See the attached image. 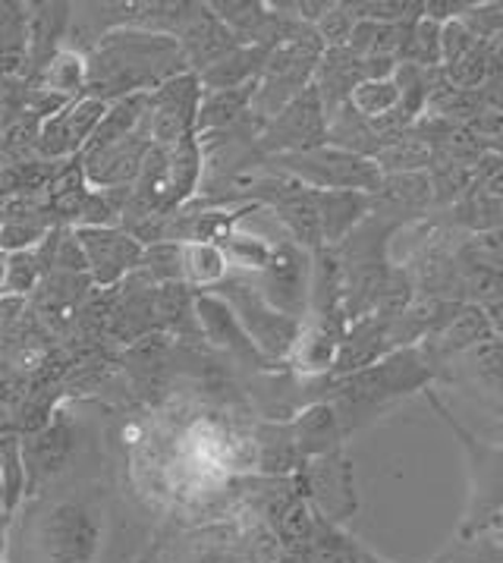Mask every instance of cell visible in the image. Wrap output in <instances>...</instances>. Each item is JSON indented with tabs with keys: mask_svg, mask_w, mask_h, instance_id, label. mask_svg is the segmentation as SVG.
Here are the masks:
<instances>
[{
	"mask_svg": "<svg viewBox=\"0 0 503 563\" xmlns=\"http://www.w3.org/2000/svg\"><path fill=\"white\" fill-rule=\"evenodd\" d=\"M412 23H375V20H359L349 38V51L356 57H396L403 42L410 35Z\"/></svg>",
	"mask_w": 503,
	"mask_h": 563,
	"instance_id": "obj_27",
	"label": "cell"
},
{
	"mask_svg": "<svg viewBox=\"0 0 503 563\" xmlns=\"http://www.w3.org/2000/svg\"><path fill=\"white\" fill-rule=\"evenodd\" d=\"M258 290L277 312L302 321L309 316L312 299V252L297 246L293 240L277 243L268 268L258 274Z\"/></svg>",
	"mask_w": 503,
	"mask_h": 563,
	"instance_id": "obj_9",
	"label": "cell"
},
{
	"mask_svg": "<svg viewBox=\"0 0 503 563\" xmlns=\"http://www.w3.org/2000/svg\"><path fill=\"white\" fill-rule=\"evenodd\" d=\"M479 91L484 101V113H503V79H491Z\"/></svg>",
	"mask_w": 503,
	"mask_h": 563,
	"instance_id": "obj_44",
	"label": "cell"
},
{
	"mask_svg": "<svg viewBox=\"0 0 503 563\" xmlns=\"http://www.w3.org/2000/svg\"><path fill=\"white\" fill-rule=\"evenodd\" d=\"M202 563H230L227 558H221V554H211V558H205Z\"/></svg>",
	"mask_w": 503,
	"mask_h": 563,
	"instance_id": "obj_49",
	"label": "cell"
},
{
	"mask_svg": "<svg viewBox=\"0 0 503 563\" xmlns=\"http://www.w3.org/2000/svg\"><path fill=\"white\" fill-rule=\"evenodd\" d=\"M25 456L20 441L10 434V438H0V500L7 510H16V504L25 495Z\"/></svg>",
	"mask_w": 503,
	"mask_h": 563,
	"instance_id": "obj_33",
	"label": "cell"
},
{
	"mask_svg": "<svg viewBox=\"0 0 503 563\" xmlns=\"http://www.w3.org/2000/svg\"><path fill=\"white\" fill-rule=\"evenodd\" d=\"M89 60V82L92 98L116 101L126 95L152 91L167 79L189 73L183 47L174 35H160L152 29H114L92 47Z\"/></svg>",
	"mask_w": 503,
	"mask_h": 563,
	"instance_id": "obj_1",
	"label": "cell"
},
{
	"mask_svg": "<svg viewBox=\"0 0 503 563\" xmlns=\"http://www.w3.org/2000/svg\"><path fill=\"white\" fill-rule=\"evenodd\" d=\"M42 82L57 98H72V95L86 91V82H89V60H86V54H79L72 47H60V54L42 73Z\"/></svg>",
	"mask_w": 503,
	"mask_h": 563,
	"instance_id": "obj_30",
	"label": "cell"
},
{
	"mask_svg": "<svg viewBox=\"0 0 503 563\" xmlns=\"http://www.w3.org/2000/svg\"><path fill=\"white\" fill-rule=\"evenodd\" d=\"M205 98V86L199 73H180L148 95V133L155 145H177L186 135L199 130V108Z\"/></svg>",
	"mask_w": 503,
	"mask_h": 563,
	"instance_id": "obj_8",
	"label": "cell"
},
{
	"mask_svg": "<svg viewBox=\"0 0 503 563\" xmlns=\"http://www.w3.org/2000/svg\"><path fill=\"white\" fill-rule=\"evenodd\" d=\"M167 174H170V211H174L195 196L205 174V148L199 133L186 135L167 148Z\"/></svg>",
	"mask_w": 503,
	"mask_h": 563,
	"instance_id": "obj_24",
	"label": "cell"
},
{
	"mask_svg": "<svg viewBox=\"0 0 503 563\" xmlns=\"http://www.w3.org/2000/svg\"><path fill=\"white\" fill-rule=\"evenodd\" d=\"M444 69V79L459 91H479L491 79V45H476L469 54H462L457 64Z\"/></svg>",
	"mask_w": 503,
	"mask_h": 563,
	"instance_id": "obj_36",
	"label": "cell"
},
{
	"mask_svg": "<svg viewBox=\"0 0 503 563\" xmlns=\"http://www.w3.org/2000/svg\"><path fill=\"white\" fill-rule=\"evenodd\" d=\"M444 365H454V375H447L450 382L476 384L481 387V397L488 400V406L503 412V338L484 340L476 350Z\"/></svg>",
	"mask_w": 503,
	"mask_h": 563,
	"instance_id": "obj_18",
	"label": "cell"
},
{
	"mask_svg": "<svg viewBox=\"0 0 503 563\" xmlns=\"http://www.w3.org/2000/svg\"><path fill=\"white\" fill-rule=\"evenodd\" d=\"M359 563H384V561H378L375 554H366V551H359Z\"/></svg>",
	"mask_w": 503,
	"mask_h": 563,
	"instance_id": "obj_48",
	"label": "cell"
},
{
	"mask_svg": "<svg viewBox=\"0 0 503 563\" xmlns=\"http://www.w3.org/2000/svg\"><path fill=\"white\" fill-rule=\"evenodd\" d=\"M104 113H108V101L92 98V95L69 101L60 111H54L42 120L35 148L51 161L82 155V148L89 145V139L98 130V123L104 120Z\"/></svg>",
	"mask_w": 503,
	"mask_h": 563,
	"instance_id": "obj_11",
	"label": "cell"
},
{
	"mask_svg": "<svg viewBox=\"0 0 503 563\" xmlns=\"http://www.w3.org/2000/svg\"><path fill=\"white\" fill-rule=\"evenodd\" d=\"M498 522H501V526H503V514H501V519H498ZM498 522H494V526H498Z\"/></svg>",
	"mask_w": 503,
	"mask_h": 563,
	"instance_id": "obj_50",
	"label": "cell"
},
{
	"mask_svg": "<svg viewBox=\"0 0 503 563\" xmlns=\"http://www.w3.org/2000/svg\"><path fill=\"white\" fill-rule=\"evenodd\" d=\"M271 161L280 174L305 183L309 189H353V192L375 196L384 183L378 161L353 155L337 145H321V148L299 152V155H277Z\"/></svg>",
	"mask_w": 503,
	"mask_h": 563,
	"instance_id": "obj_5",
	"label": "cell"
},
{
	"mask_svg": "<svg viewBox=\"0 0 503 563\" xmlns=\"http://www.w3.org/2000/svg\"><path fill=\"white\" fill-rule=\"evenodd\" d=\"M69 453H72V429L67 419H54L51 426H45L32 438L29 451H23L29 482L38 485V482L60 473L67 466Z\"/></svg>",
	"mask_w": 503,
	"mask_h": 563,
	"instance_id": "obj_22",
	"label": "cell"
},
{
	"mask_svg": "<svg viewBox=\"0 0 503 563\" xmlns=\"http://www.w3.org/2000/svg\"><path fill=\"white\" fill-rule=\"evenodd\" d=\"M268 54H271V47L268 45L236 47L233 54L224 57V60H217L214 67H208L205 73H199V79H202L205 91H224L249 86V82H258V79H261L265 64H268Z\"/></svg>",
	"mask_w": 503,
	"mask_h": 563,
	"instance_id": "obj_25",
	"label": "cell"
},
{
	"mask_svg": "<svg viewBox=\"0 0 503 563\" xmlns=\"http://www.w3.org/2000/svg\"><path fill=\"white\" fill-rule=\"evenodd\" d=\"M356 23H359V20H356V13H353L349 3H334L331 13H324V20H321L315 29H318L324 47L331 51V47H349V38H353Z\"/></svg>",
	"mask_w": 503,
	"mask_h": 563,
	"instance_id": "obj_40",
	"label": "cell"
},
{
	"mask_svg": "<svg viewBox=\"0 0 503 563\" xmlns=\"http://www.w3.org/2000/svg\"><path fill=\"white\" fill-rule=\"evenodd\" d=\"M152 145H155L152 133H136L111 145V148L86 155L82 158L86 183L94 189H133Z\"/></svg>",
	"mask_w": 503,
	"mask_h": 563,
	"instance_id": "obj_13",
	"label": "cell"
},
{
	"mask_svg": "<svg viewBox=\"0 0 503 563\" xmlns=\"http://www.w3.org/2000/svg\"><path fill=\"white\" fill-rule=\"evenodd\" d=\"M315 199H318L324 246H340L375 211V199L368 192H353V189H315Z\"/></svg>",
	"mask_w": 503,
	"mask_h": 563,
	"instance_id": "obj_20",
	"label": "cell"
},
{
	"mask_svg": "<svg viewBox=\"0 0 503 563\" xmlns=\"http://www.w3.org/2000/svg\"><path fill=\"white\" fill-rule=\"evenodd\" d=\"M469 7H472V3H466V0H459V3H454V0H428V3H425V16L435 20L437 25L454 23V20H462V16H466Z\"/></svg>",
	"mask_w": 503,
	"mask_h": 563,
	"instance_id": "obj_43",
	"label": "cell"
},
{
	"mask_svg": "<svg viewBox=\"0 0 503 563\" xmlns=\"http://www.w3.org/2000/svg\"><path fill=\"white\" fill-rule=\"evenodd\" d=\"M400 64L425 69L440 67V25L435 20L422 16L418 23H412L403 51H400Z\"/></svg>",
	"mask_w": 503,
	"mask_h": 563,
	"instance_id": "obj_34",
	"label": "cell"
},
{
	"mask_svg": "<svg viewBox=\"0 0 503 563\" xmlns=\"http://www.w3.org/2000/svg\"><path fill=\"white\" fill-rule=\"evenodd\" d=\"M321 145H327V111L315 82L293 98L275 120H268L258 133V148L268 152L271 158L312 152Z\"/></svg>",
	"mask_w": 503,
	"mask_h": 563,
	"instance_id": "obj_7",
	"label": "cell"
},
{
	"mask_svg": "<svg viewBox=\"0 0 503 563\" xmlns=\"http://www.w3.org/2000/svg\"><path fill=\"white\" fill-rule=\"evenodd\" d=\"M435 196V183L428 174H390L381 183V189L371 196L375 202H388V205H403V208H425Z\"/></svg>",
	"mask_w": 503,
	"mask_h": 563,
	"instance_id": "obj_31",
	"label": "cell"
},
{
	"mask_svg": "<svg viewBox=\"0 0 503 563\" xmlns=\"http://www.w3.org/2000/svg\"><path fill=\"white\" fill-rule=\"evenodd\" d=\"M38 539L47 563H94L104 539L101 510L92 500L64 497L42 517Z\"/></svg>",
	"mask_w": 503,
	"mask_h": 563,
	"instance_id": "obj_6",
	"label": "cell"
},
{
	"mask_svg": "<svg viewBox=\"0 0 503 563\" xmlns=\"http://www.w3.org/2000/svg\"><path fill=\"white\" fill-rule=\"evenodd\" d=\"M349 108L359 113L362 120H381L400 108V91L393 79H366L359 82L349 95Z\"/></svg>",
	"mask_w": 503,
	"mask_h": 563,
	"instance_id": "obj_32",
	"label": "cell"
},
{
	"mask_svg": "<svg viewBox=\"0 0 503 563\" xmlns=\"http://www.w3.org/2000/svg\"><path fill=\"white\" fill-rule=\"evenodd\" d=\"M479 45L472 38V32L462 25V20H454V23L440 25V67H450L457 64L462 54H469L472 47Z\"/></svg>",
	"mask_w": 503,
	"mask_h": 563,
	"instance_id": "obj_41",
	"label": "cell"
},
{
	"mask_svg": "<svg viewBox=\"0 0 503 563\" xmlns=\"http://www.w3.org/2000/svg\"><path fill=\"white\" fill-rule=\"evenodd\" d=\"M435 382V365L425 360L422 346L393 350L381 362L368 365L362 372L340 375L331 384V404L340 412L346 434L362 429L375 416H381L396 400L428 390Z\"/></svg>",
	"mask_w": 503,
	"mask_h": 563,
	"instance_id": "obj_2",
	"label": "cell"
},
{
	"mask_svg": "<svg viewBox=\"0 0 503 563\" xmlns=\"http://www.w3.org/2000/svg\"><path fill=\"white\" fill-rule=\"evenodd\" d=\"M425 397H428V404L435 406L437 416L457 434L459 448L466 451V463H469V473H472V500H469L462 536H476L481 529L494 526L503 514V448L476 438L447 406L437 400L432 390H425Z\"/></svg>",
	"mask_w": 503,
	"mask_h": 563,
	"instance_id": "obj_4",
	"label": "cell"
},
{
	"mask_svg": "<svg viewBox=\"0 0 503 563\" xmlns=\"http://www.w3.org/2000/svg\"><path fill=\"white\" fill-rule=\"evenodd\" d=\"M195 321L202 328L211 346H217L221 353H227L233 360L246 362V365H265V356L258 353V346L252 343L246 328L239 324L236 312L217 294H195Z\"/></svg>",
	"mask_w": 503,
	"mask_h": 563,
	"instance_id": "obj_14",
	"label": "cell"
},
{
	"mask_svg": "<svg viewBox=\"0 0 503 563\" xmlns=\"http://www.w3.org/2000/svg\"><path fill=\"white\" fill-rule=\"evenodd\" d=\"M255 89L258 82L239 86V89L224 91H205L202 108H199V135L208 133H224L239 126L246 117H252V101H255Z\"/></svg>",
	"mask_w": 503,
	"mask_h": 563,
	"instance_id": "obj_26",
	"label": "cell"
},
{
	"mask_svg": "<svg viewBox=\"0 0 503 563\" xmlns=\"http://www.w3.org/2000/svg\"><path fill=\"white\" fill-rule=\"evenodd\" d=\"M349 7L356 20H375V23H418L425 16V0H366Z\"/></svg>",
	"mask_w": 503,
	"mask_h": 563,
	"instance_id": "obj_37",
	"label": "cell"
},
{
	"mask_svg": "<svg viewBox=\"0 0 503 563\" xmlns=\"http://www.w3.org/2000/svg\"><path fill=\"white\" fill-rule=\"evenodd\" d=\"M302 485H305V497L315 504L321 519L327 522H346L359 507L353 463L346 460L344 451L309 460L302 473Z\"/></svg>",
	"mask_w": 503,
	"mask_h": 563,
	"instance_id": "obj_12",
	"label": "cell"
},
{
	"mask_svg": "<svg viewBox=\"0 0 503 563\" xmlns=\"http://www.w3.org/2000/svg\"><path fill=\"white\" fill-rule=\"evenodd\" d=\"M208 294H217L236 312L239 324L246 328V334H249V340L258 346V353L265 360L277 362L293 356V346H297L299 334H302V321L277 312L275 306L261 296L258 284L252 280L249 274H227Z\"/></svg>",
	"mask_w": 503,
	"mask_h": 563,
	"instance_id": "obj_3",
	"label": "cell"
},
{
	"mask_svg": "<svg viewBox=\"0 0 503 563\" xmlns=\"http://www.w3.org/2000/svg\"><path fill=\"white\" fill-rule=\"evenodd\" d=\"M437 79H440V67L425 69L412 67V64H400L396 67V73H393V82H396V91H400V108H396V113L406 123H415L422 113L428 111V98L435 91Z\"/></svg>",
	"mask_w": 503,
	"mask_h": 563,
	"instance_id": "obj_28",
	"label": "cell"
},
{
	"mask_svg": "<svg viewBox=\"0 0 503 563\" xmlns=\"http://www.w3.org/2000/svg\"><path fill=\"white\" fill-rule=\"evenodd\" d=\"M390 353H393L390 321L388 318L375 316V312H368V316L349 321L344 340H340V350H337L334 372L337 375H353V372H362L368 365L381 362Z\"/></svg>",
	"mask_w": 503,
	"mask_h": 563,
	"instance_id": "obj_16",
	"label": "cell"
},
{
	"mask_svg": "<svg viewBox=\"0 0 503 563\" xmlns=\"http://www.w3.org/2000/svg\"><path fill=\"white\" fill-rule=\"evenodd\" d=\"M230 274L227 255L211 243H183V280L195 290H214Z\"/></svg>",
	"mask_w": 503,
	"mask_h": 563,
	"instance_id": "obj_29",
	"label": "cell"
},
{
	"mask_svg": "<svg viewBox=\"0 0 503 563\" xmlns=\"http://www.w3.org/2000/svg\"><path fill=\"white\" fill-rule=\"evenodd\" d=\"M69 3H35L29 7V64H35L38 73L60 54V38H67Z\"/></svg>",
	"mask_w": 503,
	"mask_h": 563,
	"instance_id": "obj_21",
	"label": "cell"
},
{
	"mask_svg": "<svg viewBox=\"0 0 503 563\" xmlns=\"http://www.w3.org/2000/svg\"><path fill=\"white\" fill-rule=\"evenodd\" d=\"M491 338H494V331H491V321L484 316V309L472 306V302H462V309L454 316V321L437 338L422 343V353H425V360L432 362V365H437L440 360H457V356L476 350L479 343Z\"/></svg>",
	"mask_w": 503,
	"mask_h": 563,
	"instance_id": "obj_19",
	"label": "cell"
},
{
	"mask_svg": "<svg viewBox=\"0 0 503 563\" xmlns=\"http://www.w3.org/2000/svg\"><path fill=\"white\" fill-rule=\"evenodd\" d=\"M315 563H359V551L349 544V539L331 532V526H324V536L315 544Z\"/></svg>",
	"mask_w": 503,
	"mask_h": 563,
	"instance_id": "obj_42",
	"label": "cell"
},
{
	"mask_svg": "<svg viewBox=\"0 0 503 563\" xmlns=\"http://www.w3.org/2000/svg\"><path fill=\"white\" fill-rule=\"evenodd\" d=\"M42 255L32 252V249H20V252H10V268H7V290L13 296H25L35 290L38 277H42Z\"/></svg>",
	"mask_w": 503,
	"mask_h": 563,
	"instance_id": "obj_39",
	"label": "cell"
},
{
	"mask_svg": "<svg viewBox=\"0 0 503 563\" xmlns=\"http://www.w3.org/2000/svg\"><path fill=\"white\" fill-rule=\"evenodd\" d=\"M72 236L86 252L89 277L98 287H114L142 265L145 246L126 227H76Z\"/></svg>",
	"mask_w": 503,
	"mask_h": 563,
	"instance_id": "obj_10",
	"label": "cell"
},
{
	"mask_svg": "<svg viewBox=\"0 0 503 563\" xmlns=\"http://www.w3.org/2000/svg\"><path fill=\"white\" fill-rule=\"evenodd\" d=\"M224 255H227L230 268H239L243 274H261L271 262V243H265L261 236H249V233H239L233 230L227 240L221 243Z\"/></svg>",
	"mask_w": 503,
	"mask_h": 563,
	"instance_id": "obj_35",
	"label": "cell"
},
{
	"mask_svg": "<svg viewBox=\"0 0 503 563\" xmlns=\"http://www.w3.org/2000/svg\"><path fill=\"white\" fill-rule=\"evenodd\" d=\"M491 79H503V38L491 45Z\"/></svg>",
	"mask_w": 503,
	"mask_h": 563,
	"instance_id": "obj_46",
	"label": "cell"
},
{
	"mask_svg": "<svg viewBox=\"0 0 503 563\" xmlns=\"http://www.w3.org/2000/svg\"><path fill=\"white\" fill-rule=\"evenodd\" d=\"M484 316H488V321H491L494 338H503V299L491 302V306H484Z\"/></svg>",
	"mask_w": 503,
	"mask_h": 563,
	"instance_id": "obj_45",
	"label": "cell"
},
{
	"mask_svg": "<svg viewBox=\"0 0 503 563\" xmlns=\"http://www.w3.org/2000/svg\"><path fill=\"white\" fill-rule=\"evenodd\" d=\"M7 268H10V252L0 249V294L7 290Z\"/></svg>",
	"mask_w": 503,
	"mask_h": 563,
	"instance_id": "obj_47",
	"label": "cell"
},
{
	"mask_svg": "<svg viewBox=\"0 0 503 563\" xmlns=\"http://www.w3.org/2000/svg\"><path fill=\"white\" fill-rule=\"evenodd\" d=\"M462 25L481 45H494L503 38V3H472L462 16Z\"/></svg>",
	"mask_w": 503,
	"mask_h": 563,
	"instance_id": "obj_38",
	"label": "cell"
},
{
	"mask_svg": "<svg viewBox=\"0 0 503 563\" xmlns=\"http://www.w3.org/2000/svg\"><path fill=\"white\" fill-rule=\"evenodd\" d=\"M290 434H293V444L302 453V460H315V456H327V453L344 451L346 429L340 422V412L334 409L331 400H318V404H309L297 419L290 422Z\"/></svg>",
	"mask_w": 503,
	"mask_h": 563,
	"instance_id": "obj_17",
	"label": "cell"
},
{
	"mask_svg": "<svg viewBox=\"0 0 503 563\" xmlns=\"http://www.w3.org/2000/svg\"><path fill=\"white\" fill-rule=\"evenodd\" d=\"M177 42L183 47L189 73H205L208 67H214L217 60H224L227 54H233L236 47H243L227 25L211 13L208 3L199 7V13L189 20V25L180 32Z\"/></svg>",
	"mask_w": 503,
	"mask_h": 563,
	"instance_id": "obj_15",
	"label": "cell"
},
{
	"mask_svg": "<svg viewBox=\"0 0 503 563\" xmlns=\"http://www.w3.org/2000/svg\"><path fill=\"white\" fill-rule=\"evenodd\" d=\"M138 123H148V91L126 95V98H116V101L108 104L104 120L98 123V130L89 139V145L82 148V158L101 152V148H111V145L130 139V135H136Z\"/></svg>",
	"mask_w": 503,
	"mask_h": 563,
	"instance_id": "obj_23",
	"label": "cell"
}]
</instances>
